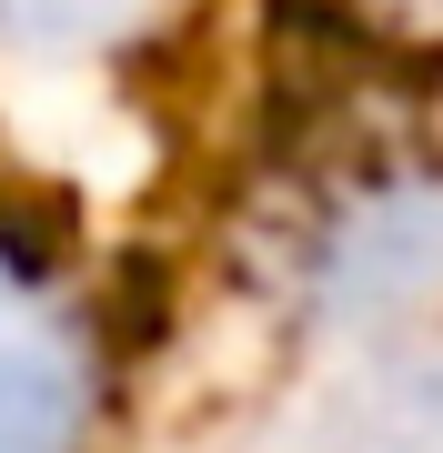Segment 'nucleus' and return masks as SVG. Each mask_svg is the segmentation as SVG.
I'll list each match as a JSON object with an SVG mask.
<instances>
[{
  "instance_id": "f257e3e1",
  "label": "nucleus",
  "mask_w": 443,
  "mask_h": 453,
  "mask_svg": "<svg viewBox=\"0 0 443 453\" xmlns=\"http://www.w3.org/2000/svg\"><path fill=\"white\" fill-rule=\"evenodd\" d=\"M71 423V372L50 353L41 312L0 282V453H50Z\"/></svg>"
}]
</instances>
